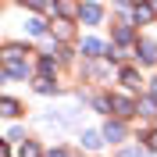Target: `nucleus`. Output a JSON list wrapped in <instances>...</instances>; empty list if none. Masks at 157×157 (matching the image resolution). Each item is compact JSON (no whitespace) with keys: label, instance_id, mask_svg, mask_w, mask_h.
Listing matches in <instances>:
<instances>
[{"label":"nucleus","instance_id":"obj_1","mask_svg":"<svg viewBox=\"0 0 157 157\" xmlns=\"http://www.w3.org/2000/svg\"><path fill=\"white\" fill-rule=\"evenodd\" d=\"M78 18L86 21V25H97V21L104 18V7H100V4H82V11H78Z\"/></svg>","mask_w":157,"mask_h":157},{"label":"nucleus","instance_id":"obj_2","mask_svg":"<svg viewBox=\"0 0 157 157\" xmlns=\"http://www.w3.org/2000/svg\"><path fill=\"white\" fill-rule=\"evenodd\" d=\"M4 75L7 78H25L29 75V64L25 61H4Z\"/></svg>","mask_w":157,"mask_h":157},{"label":"nucleus","instance_id":"obj_3","mask_svg":"<svg viewBox=\"0 0 157 157\" xmlns=\"http://www.w3.org/2000/svg\"><path fill=\"white\" fill-rule=\"evenodd\" d=\"M111 107H114L118 114H136L139 104H136V100H128V97H111Z\"/></svg>","mask_w":157,"mask_h":157},{"label":"nucleus","instance_id":"obj_4","mask_svg":"<svg viewBox=\"0 0 157 157\" xmlns=\"http://www.w3.org/2000/svg\"><path fill=\"white\" fill-rule=\"evenodd\" d=\"M121 136H125V125H121V121H107V128H104V139H111V143H118Z\"/></svg>","mask_w":157,"mask_h":157},{"label":"nucleus","instance_id":"obj_5","mask_svg":"<svg viewBox=\"0 0 157 157\" xmlns=\"http://www.w3.org/2000/svg\"><path fill=\"white\" fill-rule=\"evenodd\" d=\"M82 54H86V57H100V54H104V43H100V39H82Z\"/></svg>","mask_w":157,"mask_h":157},{"label":"nucleus","instance_id":"obj_6","mask_svg":"<svg viewBox=\"0 0 157 157\" xmlns=\"http://www.w3.org/2000/svg\"><path fill=\"white\" fill-rule=\"evenodd\" d=\"M139 54H143V61H147V64H154V61H157V43L143 39V43H139Z\"/></svg>","mask_w":157,"mask_h":157},{"label":"nucleus","instance_id":"obj_7","mask_svg":"<svg viewBox=\"0 0 157 157\" xmlns=\"http://www.w3.org/2000/svg\"><path fill=\"white\" fill-rule=\"evenodd\" d=\"M121 82H125L128 89H136L139 82H143V78H139V75H136V71H132V68H125V71H121Z\"/></svg>","mask_w":157,"mask_h":157},{"label":"nucleus","instance_id":"obj_8","mask_svg":"<svg viewBox=\"0 0 157 157\" xmlns=\"http://www.w3.org/2000/svg\"><path fill=\"white\" fill-rule=\"evenodd\" d=\"M29 32L32 36H43V32H47V21L43 18H29Z\"/></svg>","mask_w":157,"mask_h":157},{"label":"nucleus","instance_id":"obj_9","mask_svg":"<svg viewBox=\"0 0 157 157\" xmlns=\"http://www.w3.org/2000/svg\"><path fill=\"white\" fill-rule=\"evenodd\" d=\"M0 107H4V118H14V114H18V100H11V97H7Z\"/></svg>","mask_w":157,"mask_h":157},{"label":"nucleus","instance_id":"obj_10","mask_svg":"<svg viewBox=\"0 0 157 157\" xmlns=\"http://www.w3.org/2000/svg\"><path fill=\"white\" fill-rule=\"evenodd\" d=\"M154 111H157L154 97H143V100H139V114H154Z\"/></svg>","mask_w":157,"mask_h":157},{"label":"nucleus","instance_id":"obj_11","mask_svg":"<svg viewBox=\"0 0 157 157\" xmlns=\"http://www.w3.org/2000/svg\"><path fill=\"white\" fill-rule=\"evenodd\" d=\"M154 14H157L154 7H139V4H136V21H150Z\"/></svg>","mask_w":157,"mask_h":157},{"label":"nucleus","instance_id":"obj_12","mask_svg":"<svg viewBox=\"0 0 157 157\" xmlns=\"http://www.w3.org/2000/svg\"><path fill=\"white\" fill-rule=\"evenodd\" d=\"M54 32H57L61 39H68L71 36V25H68V21H54Z\"/></svg>","mask_w":157,"mask_h":157},{"label":"nucleus","instance_id":"obj_13","mask_svg":"<svg viewBox=\"0 0 157 157\" xmlns=\"http://www.w3.org/2000/svg\"><path fill=\"white\" fill-rule=\"evenodd\" d=\"M114 39H121V43H128V39H132V29H128V25H118V29H114Z\"/></svg>","mask_w":157,"mask_h":157},{"label":"nucleus","instance_id":"obj_14","mask_svg":"<svg viewBox=\"0 0 157 157\" xmlns=\"http://www.w3.org/2000/svg\"><path fill=\"white\" fill-rule=\"evenodd\" d=\"M36 89H39V93H54V82H50V78H43V75H39V78H36Z\"/></svg>","mask_w":157,"mask_h":157},{"label":"nucleus","instance_id":"obj_15","mask_svg":"<svg viewBox=\"0 0 157 157\" xmlns=\"http://www.w3.org/2000/svg\"><path fill=\"white\" fill-rule=\"evenodd\" d=\"M50 71H54V61H50V57H43V61H39V75H43V78H50Z\"/></svg>","mask_w":157,"mask_h":157},{"label":"nucleus","instance_id":"obj_16","mask_svg":"<svg viewBox=\"0 0 157 157\" xmlns=\"http://www.w3.org/2000/svg\"><path fill=\"white\" fill-rule=\"evenodd\" d=\"M82 143H86L89 150H97V147H100V136H97V132H86V136H82Z\"/></svg>","mask_w":157,"mask_h":157},{"label":"nucleus","instance_id":"obj_17","mask_svg":"<svg viewBox=\"0 0 157 157\" xmlns=\"http://www.w3.org/2000/svg\"><path fill=\"white\" fill-rule=\"evenodd\" d=\"M78 11H82V7H75V4H64V0L57 4V14H78Z\"/></svg>","mask_w":157,"mask_h":157},{"label":"nucleus","instance_id":"obj_18","mask_svg":"<svg viewBox=\"0 0 157 157\" xmlns=\"http://www.w3.org/2000/svg\"><path fill=\"white\" fill-rule=\"evenodd\" d=\"M21 157H39V147L36 143H21Z\"/></svg>","mask_w":157,"mask_h":157},{"label":"nucleus","instance_id":"obj_19","mask_svg":"<svg viewBox=\"0 0 157 157\" xmlns=\"http://www.w3.org/2000/svg\"><path fill=\"white\" fill-rule=\"evenodd\" d=\"M47 157H68V154H64V150H50Z\"/></svg>","mask_w":157,"mask_h":157},{"label":"nucleus","instance_id":"obj_20","mask_svg":"<svg viewBox=\"0 0 157 157\" xmlns=\"http://www.w3.org/2000/svg\"><path fill=\"white\" fill-rule=\"evenodd\" d=\"M147 139H150V147H154V150H157V132H150V136H147Z\"/></svg>","mask_w":157,"mask_h":157},{"label":"nucleus","instance_id":"obj_21","mask_svg":"<svg viewBox=\"0 0 157 157\" xmlns=\"http://www.w3.org/2000/svg\"><path fill=\"white\" fill-rule=\"evenodd\" d=\"M121 157H143V154H139V150H125Z\"/></svg>","mask_w":157,"mask_h":157},{"label":"nucleus","instance_id":"obj_22","mask_svg":"<svg viewBox=\"0 0 157 157\" xmlns=\"http://www.w3.org/2000/svg\"><path fill=\"white\" fill-rule=\"evenodd\" d=\"M154 97H157V82H154Z\"/></svg>","mask_w":157,"mask_h":157}]
</instances>
